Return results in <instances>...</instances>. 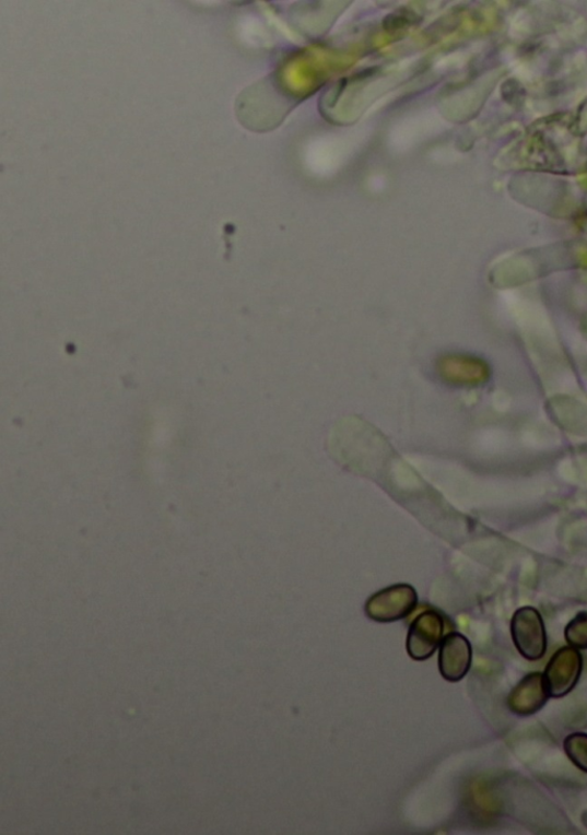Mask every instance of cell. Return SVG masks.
<instances>
[{
  "mask_svg": "<svg viewBox=\"0 0 587 835\" xmlns=\"http://www.w3.org/2000/svg\"><path fill=\"white\" fill-rule=\"evenodd\" d=\"M510 634L519 654L530 661L542 659L548 651V634L542 614L532 607L516 610L512 616Z\"/></svg>",
  "mask_w": 587,
  "mask_h": 835,
  "instance_id": "6da1fadb",
  "label": "cell"
},
{
  "mask_svg": "<svg viewBox=\"0 0 587 835\" xmlns=\"http://www.w3.org/2000/svg\"><path fill=\"white\" fill-rule=\"evenodd\" d=\"M418 602V593L412 586L394 585L372 595L365 604V613L373 622L395 623L408 618Z\"/></svg>",
  "mask_w": 587,
  "mask_h": 835,
  "instance_id": "7a4b0ae2",
  "label": "cell"
},
{
  "mask_svg": "<svg viewBox=\"0 0 587 835\" xmlns=\"http://www.w3.org/2000/svg\"><path fill=\"white\" fill-rule=\"evenodd\" d=\"M444 632L445 620L438 611L421 612L409 628L407 639L409 656L416 661L432 658L444 638Z\"/></svg>",
  "mask_w": 587,
  "mask_h": 835,
  "instance_id": "3957f363",
  "label": "cell"
},
{
  "mask_svg": "<svg viewBox=\"0 0 587 835\" xmlns=\"http://www.w3.org/2000/svg\"><path fill=\"white\" fill-rule=\"evenodd\" d=\"M583 672V657L573 647L559 649L548 662L545 681L552 698H562L571 694Z\"/></svg>",
  "mask_w": 587,
  "mask_h": 835,
  "instance_id": "277c9868",
  "label": "cell"
},
{
  "mask_svg": "<svg viewBox=\"0 0 587 835\" xmlns=\"http://www.w3.org/2000/svg\"><path fill=\"white\" fill-rule=\"evenodd\" d=\"M473 648L471 642L460 633L446 635L439 647L438 668L442 678L456 683L471 671Z\"/></svg>",
  "mask_w": 587,
  "mask_h": 835,
  "instance_id": "5b68a950",
  "label": "cell"
},
{
  "mask_svg": "<svg viewBox=\"0 0 587 835\" xmlns=\"http://www.w3.org/2000/svg\"><path fill=\"white\" fill-rule=\"evenodd\" d=\"M550 697L544 674L535 672L515 685L507 698V705L512 713L529 717L542 709Z\"/></svg>",
  "mask_w": 587,
  "mask_h": 835,
  "instance_id": "8992f818",
  "label": "cell"
},
{
  "mask_svg": "<svg viewBox=\"0 0 587 835\" xmlns=\"http://www.w3.org/2000/svg\"><path fill=\"white\" fill-rule=\"evenodd\" d=\"M563 749L574 765L587 774V733L575 732L567 736Z\"/></svg>",
  "mask_w": 587,
  "mask_h": 835,
  "instance_id": "52a82bcc",
  "label": "cell"
},
{
  "mask_svg": "<svg viewBox=\"0 0 587 835\" xmlns=\"http://www.w3.org/2000/svg\"><path fill=\"white\" fill-rule=\"evenodd\" d=\"M565 637L571 647L587 649V611L578 613L565 630Z\"/></svg>",
  "mask_w": 587,
  "mask_h": 835,
  "instance_id": "ba28073f",
  "label": "cell"
},
{
  "mask_svg": "<svg viewBox=\"0 0 587 835\" xmlns=\"http://www.w3.org/2000/svg\"><path fill=\"white\" fill-rule=\"evenodd\" d=\"M583 823H584V824H585V826L587 827V811H585V814H584V816H583Z\"/></svg>",
  "mask_w": 587,
  "mask_h": 835,
  "instance_id": "9c48e42d",
  "label": "cell"
}]
</instances>
